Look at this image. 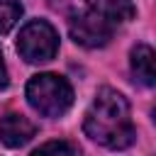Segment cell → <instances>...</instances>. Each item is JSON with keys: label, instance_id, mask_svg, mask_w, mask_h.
I'll return each mask as SVG.
<instances>
[{"label": "cell", "instance_id": "cell-1", "mask_svg": "<svg viewBox=\"0 0 156 156\" xmlns=\"http://www.w3.org/2000/svg\"><path fill=\"white\" fill-rule=\"evenodd\" d=\"M83 129L93 141L107 149H127L136 136L129 117V102L122 93L112 88L98 90L90 110L85 112Z\"/></svg>", "mask_w": 156, "mask_h": 156}, {"label": "cell", "instance_id": "cell-2", "mask_svg": "<svg viewBox=\"0 0 156 156\" xmlns=\"http://www.w3.org/2000/svg\"><path fill=\"white\" fill-rule=\"evenodd\" d=\"M27 102L44 117H61L73 105V88L56 73H39L27 83Z\"/></svg>", "mask_w": 156, "mask_h": 156}, {"label": "cell", "instance_id": "cell-3", "mask_svg": "<svg viewBox=\"0 0 156 156\" xmlns=\"http://www.w3.org/2000/svg\"><path fill=\"white\" fill-rule=\"evenodd\" d=\"M17 51L27 63H46L58 51V34L46 20H29L20 29Z\"/></svg>", "mask_w": 156, "mask_h": 156}, {"label": "cell", "instance_id": "cell-4", "mask_svg": "<svg viewBox=\"0 0 156 156\" xmlns=\"http://www.w3.org/2000/svg\"><path fill=\"white\" fill-rule=\"evenodd\" d=\"M71 39L85 49H98L105 46L112 39L115 32V22H110L107 17L98 15L95 10H85V12H76L71 17Z\"/></svg>", "mask_w": 156, "mask_h": 156}, {"label": "cell", "instance_id": "cell-5", "mask_svg": "<svg viewBox=\"0 0 156 156\" xmlns=\"http://www.w3.org/2000/svg\"><path fill=\"white\" fill-rule=\"evenodd\" d=\"M34 134H37V127L27 117H22L17 112H7L0 117V141L5 146H10V149L24 146Z\"/></svg>", "mask_w": 156, "mask_h": 156}, {"label": "cell", "instance_id": "cell-6", "mask_svg": "<svg viewBox=\"0 0 156 156\" xmlns=\"http://www.w3.org/2000/svg\"><path fill=\"white\" fill-rule=\"evenodd\" d=\"M132 73L146 88L156 83V61H154V49L149 44H136L132 49Z\"/></svg>", "mask_w": 156, "mask_h": 156}, {"label": "cell", "instance_id": "cell-7", "mask_svg": "<svg viewBox=\"0 0 156 156\" xmlns=\"http://www.w3.org/2000/svg\"><path fill=\"white\" fill-rule=\"evenodd\" d=\"M90 10L107 17L110 22H129L136 15V7L132 0H85Z\"/></svg>", "mask_w": 156, "mask_h": 156}, {"label": "cell", "instance_id": "cell-8", "mask_svg": "<svg viewBox=\"0 0 156 156\" xmlns=\"http://www.w3.org/2000/svg\"><path fill=\"white\" fill-rule=\"evenodd\" d=\"M22 17V5L17 0H0V34L10 32Z\"/></svg>", "mask_w": 156, "mask_h": 156}, {"label": "cell", "instance_id": "cell-9", "mask_svg": "<svg viewBox=\"0 0 156 156\" xmlns=\"http://www.w3.org/2000/svg\"><path fill=\"white\" fill-rule=\"evenodd\" d=\"M44 151H58V154H78V146L71 141H46L41 146L34 149V154H44Z\"/></svg>", "mask_w": 156, "mask_h": 156}, {"label": "cell", "instance_id": "cell-10", "mask_svg": "<svg viewBox=\"0 0 156 156\" xmlns=\"http://www.w3.org/2000/svg\"><path fill=\"white\" fill-rule=\"evenodd\" d=\"M7 85V68H5V61H2V51H0V88Z\"/></svg>", "mask_w": 156, "mask_h": 156}]
</instances>
